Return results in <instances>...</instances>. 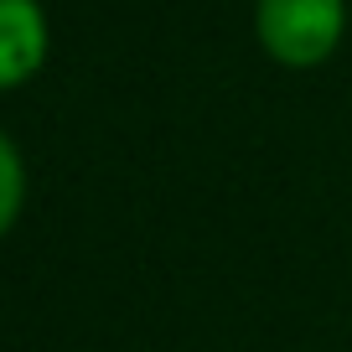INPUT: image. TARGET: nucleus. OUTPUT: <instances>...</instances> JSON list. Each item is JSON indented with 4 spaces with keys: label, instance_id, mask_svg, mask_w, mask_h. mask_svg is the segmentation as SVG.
I'll use <instances>...</instances> for the list:
<instances>
[{
    "label": "nucleus",
    "instance_id": "f257e3e1",
    "mask_svg": "<svg viewBox=\"0 0 352 352\" xmlns=\"http://www.w3.org/2000/svg\"><path fill=\"white\" fill-rule=\"evenodd\" d=\"M264 52L285 67H316L337 52L347 6L342 0H259L254 11Z\"/></svg>",
    "mask_w": 352,
    "mask_h": 352
},
{
    "label": "nucleus",
    "instance_id": "f03ea898",
    "mask_svg": "<svg viewBox=\"0 0 352 352\" xmlns=\"http://www.w3.org/2000/svg\"><path fill=\"white\" fill-rule=\"evenodd\" d=\"M47 57V16L36 0H0V88H16Z\"/></svg>",
    "mask_w": 352,
    "mask_h": 352
},
{
    "label": "nucleus",
    "instance_id": "7ed1b4c3",
    "mask_svg": "<svg viewBox=\"0 0 352 352\" xmlns=\"http://www.w3.org/2000/svg\"><path fill=\"white\" fill-rule=\"evenodd\" d=\"M21 197H26V171H21V155H16V145L0 135V233L16 223V212H21Z\"/></svg>",
    "mask_w": 352,
    "mask_h": 352
}]
</instances>
